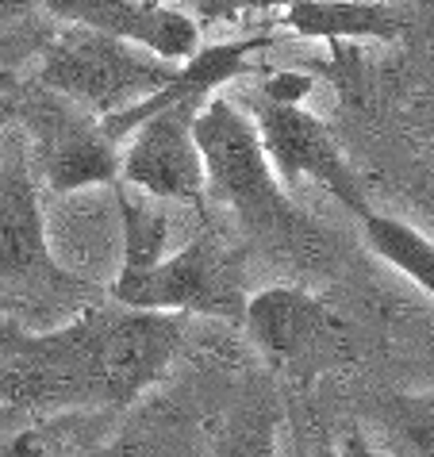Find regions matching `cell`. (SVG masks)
I'll use <instances>...</instances> for the list:
<instances>
[{
    "label": "cell",
    "mask_w": 434,
    "mask_h": 457,
    "mask_svg": "<svg viewBox=\"0 0 434 457\" xmlns=\"http://www.w3.org/2000/svg\"><path fill=\"white\" fill-rule=\"evenodd\" d=\"M380 427L404 457H434V388L400 392L380 403Z\"/></svg>",
    "instance_id": "9a60e30c"
},
{
    "label": "cell",
    "mask_w": 434,
    "mask_h": 457,
    "mask_svg": "<svg viewBox=\"0 0 434 457\" xmlns=\"http://www.w3.org/2000/svg\"><path fill=\"white\" fill-rule=\"evenodd\" d=\"M16 127L28 135L31 162L50 193L66 196L96 185H120L123 146L104 123L62 93L39 85L16 88Z\"/></svg>",
    "instance_id": "5b68a950"
},
{
    "label": "cell",
    "mask_w": 434,
    "mask_h": 457,
    "mask_svg": "<svg viewBox=\"0 0 434 457\" xmlns=\"http://www.w3.org/2000/svg\"><path fill=\"white\" fill-rule=\"evenodd\" d=\"M43 8L70 28H88L146 46L150 54L173 66L200 50V23L162 0H43Z\"/></svg>",
    "instance_id": "30bf717a"
},
{
    "label": "cell",
    "mask_w": 434,
    "mask_h": 457,
    "mask_svg": "<svg viewBox=\"0 0 434 457\" xmlns=\"http://www.w3.org/2000/svg\"><path fill=\"white\" fill-rule=\"evenodd\" d=\"M12 88H20V78L12 70L0 66V93H12Z\"/></svg>",
    "instance_id": "7402d4cb"
},
{
    "label": "cell",
    "mask_w": 434,
    "mask_h": 457,
    "mask_svg": "<svg viewBox=\"0 0 434 457\" xmlns=\"http://www.w3.org/2000/svg\"><path fill=\"white\" fill-rule=\"evenodd\" d=\"M362 235H365V246L380 262H388L396 273H404L407 281L419 285L434 300V238L430 235L385 212L362 215Z\"/></svg>",
    "instance_id": "4fadbf2b"
},
{
    "label": "cell",
    "mask_w": 434,
    "mask_h": 457,
    "mask_svg": "<svg viewBox=\"0 0 434 457\" xmlns=\"http://www.w3.org/2000/svg\"><path fill=\"white\" fill-rule=\"evenodd\" d=\"M273 39H277V35L270 28V31H258V35H242V39L200 46L193 58H185L181 66L173 70V78L165 81L154 96L138 100L135 108L120 112V116H108V120H100V123H104V131L123 146V138L131 135L146 116H154L158 108L177 104V100H200V104H204V100H212L227 81L242 78V73H250L254 66H258L254 58H258Z\"/></svg>",
    "instance_id": "8fae6325"
},
{
    "label": "cell",
    "mask_w": 434,
    "mask_h": 457,
    "mask_svg": "<svg viewBox=\"0 0 434 457\" xmlns=\"http://www.w3.org/2000/svg\"><path fill=\"white\" fill-rule=\"evenodd\" d=\"M108 296L123 308L208 315V320L242 327V315H246L242 253L227 250L212 231H200L150 270L135 277H116Z\"/></svg>",
    "instance_id": "8992f818"
},
{
    "label": "cell",
    "mask_w": 434,
    "mask_h": 457,
    "mask_svg": "<svg viewBox=\"0 0 434 457\" xmlns=\"http://www.w3.org/2000/svg\"><path fill=\"white\" fill-rule=\"evenodd\" d=\"M250 120L258 127L265 158H270V166L285 193H292V188H300L308 181V185H319L323 193H330L342 208H350L357 220L373 212L357 173L350 170V162L342 158L338 143L330 138L327 123L312 116L300 100H277V96L258 93L254 96Z\"/></svg>",
    "instance_id": "ba28073f"
},
{
    "label": "cell",
    "mask_w": 434,
    "mask_h": 457,
    "mask_svg": "<svg viewBox=\"0 0 434 457\" xmlns=\"http://www.w3.org/2000/svg\"><path fill=\"white\" fill-rule=\"evenodd\" d=\"M242 327L262 358L292 385H312L354 353L350 323L300 285H270L246 296Z\"/></svg>",
    "instance_id": "52a82bcc"
},
{
    "label": "cell",
    "mask_w": 434,
    "mask_h": 457,
    "mask_svg": "<svg viewBox=\"0 0 434 457\" xmlns=\"http://www.w3.org/2000/svg\"><path fill=\"white\" fill-rule=\"evenodd\" d=\"M200 108V100H177L138 123L123 138L120 181L165 204H208V177L193 131Z\"/></svg>",
    "instance_id": "9c48e42d"
},
{
    "label": "cell",
    "mask_w": 434,
    "mask_h": 457,
    "mask_svg": "<svg viewBox=\"0 0 434 457\" xmlns=\"http://www.w3.org/2000/svg\"><path fill=\"white\" fill-rule=\"evenodd\" d=\"M39 8H43V0H0V35L16 31L20 23H28Z\"/></svg>",
    "instance_id": "d6986e66"
},
{
    "label": "cell",
    "mask_w": 434,
    "mask_h": 457,
    "mask_svg": "<svg viewBox=\"0 0 434 457\" xmlns=\"http://www.w3.org/2000/svg\"><path fill=\"white\" fill-rule=\"evenodd\" d=\"M81 457H135L127 446H100V450H85Z\"/></svg>",
    "instance_id": "44dd1931"
},
{
    "label": "cell",
    "mask_w": 434,
    "mask_h": 457,
    "mask_svg": "<svg viewBox=\"0 0 434 457\" xmlns=\"http://www.w3.org/2000/svg\"><path fill=\"white\" fill-rule=\"evenodd\" d=\"M12 120H16V88H12V93H0V135L8 131Z\"/></svg>",
    "instance_id": "ffe728a7"
},
{
    "label": "cell",
    "mask_w": 434,
    "mask_h": 457,
    "mask_svg": "<svg viewBox=\"0 0 434 457\" xmlns=\"http://www.w3.org/2000/svg\"><path fill=\"white\" fill-rule=\"evenodd\" d=\"M39 185L28 135L12 120L0 135V292L93 303V285L62 270L50 253Z\"/></svg>",
    "instance_id": "277c9868"
},
{
    "label": "cell",
    "mask_w": 434,
    "mask_h": 457,
    "mask_svg": "<svg viewBox=\"0 0 434 457\" xmlns=\"http://www.w3.org/2000/svg\"><path fill=\"white\" fill-rule=\"evenodd\" d=\"M315 457H377V450L369 446V438L362 435V430H350V435L327 442V446L319 450Z\"/></svg>",
    "instance_id": "ac0fdd59"
},
{
    "label": "cell",
    "mask_w": 434,
    "mask_h": 457,
    "mask_svg": "<svg viewBox=\"0 0 434 457\" xmlns=\"http://www.w3.org/2000/svg\"><path fill=\"white\" fill-rule=\"evenodd\" d=\"M200 4H204V0H196V8H200Z\"/></svg>",
    "instance_id": "603a6c76"
},
{
    "label": "cell",
    "mask_w": 434,
    "mask_h": 457,
    "mask_svg": "<svg viewBox=\"0 0 434 457\" xmlns=\"http://www.w3.org/2000/svg\"><path fill=\"white\" fill-rule=\"evenodd\" d=\"M185 315L85 303L54 331L0 315V408L31 415L127 408L170 373Z\"/></svg>",
    "instance_id": "6da1fadb"
},
{
    "label": "cell",
    "mask_w": 434,
    "mask_h": 457,
    "mask_svg": "<svg viewBox=\"0 0 434 457\" xmlns=\"http://www.w3.org/2000/svg\"><path fill=\"white\" fill-rule=\"evenodd\" d=\"M193 131L204 158V177H208V196L227 204L258 235H288L300 223L292 196L280 188L265 158L258 127L235 100H227L223 93L204 100Z\"/></svg>",
    "instance_id": "7a4b0ae2"
},
{
    "label": "cell",
    "mask_w": 434,
    "mask_h": 457,
    "mask_svg": "<svg viewBox=\"0 0 434 457\" xmlns=\"http://www.w3.org/2000/svg\"><path fill=\"white\" fill-rule=\"evenodd\" d=\"M296 0H204L200 16L204 20H223V16H238V12H285Z\"/></svg>",
    "instance_id": "e0dca14e"
},
{
    "label": "cell",
    "mask_w": 434,
    "mask_h": 457,
    "mask_svg": "<svg viewBox=\"0 0 434 457\" xmlns=\"http://www.w3.org/2000/svg\"><path fill=\"white\" fill-rule=\"evenodd\" d=\"M280 411L273 403H242L212 430V457H277Z\"/></svg>",
    "instance_id": "5bb4252c"
},
{
    "label": "cell",
    "mask_w": 434,
    "mask_h": 457,
    "mask_svg": "<svg viewBox=\"0 0 434 457\" xmlns=\"http://www.w3.org/2000/svg\"><path fill=\"white\" fill-rule=\"evenodd\" d=\"M81 453H70L62 446V435L54 427H35V430H23V435L0 442V457H81Z\"/></svg>",
    "instance_id": "2e32d148"
},
{
    "label": "cell",
    "mask_w": 434,
    "mask_h": 457,
    "mask_svg": "<svg viewBox=\"0 0 434 457\" xmlns=\"http://www.w3.org/2000/svg\"><path fill=\"white\" fill-rule=\"evenodd\" d=\"M277 28L319 43H396L407 35V16L388 0H296Z\"/></svg>",
    "instance_id": "7c38bea8"
},
{
    "label": "cell",
    "mask_w": 434,
    "mask_h": 457,
    "mask_svg": "<svg viewBox=\"0 0 434 457\" xmlns=\"http://www.w3.org/2000/svg\"><path fill=\"white\" fill-rule=\"evenodd\" d=\"M173 62L150 54L146 46L66 23V31L43 46L31 85L62 93L85 112L108 120L154 96L173 78Z\"/></svg>",
    "instance_id": "3957f363"
}]
</instances>
